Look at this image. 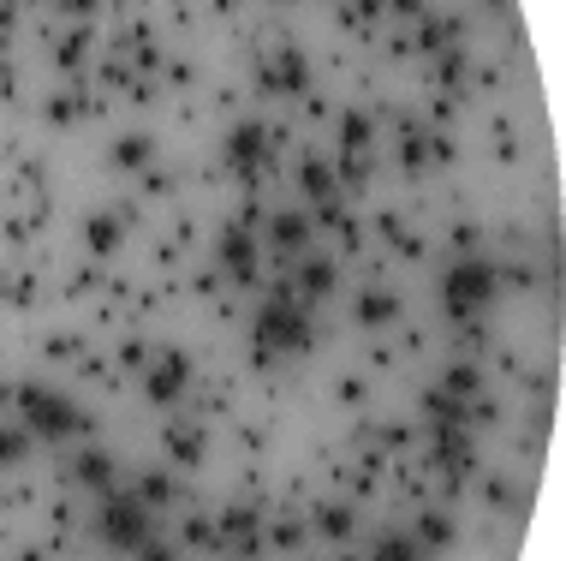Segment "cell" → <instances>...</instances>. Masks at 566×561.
Instances as JSON below:
<instances>
[{"mask_svg": "<svg viewBox=\"0 0 566 561\" xmlns=\"http://www.w3.org/2000/svg\"><path fill=\"white\" fill-rule=\"evenodd\" d=\"M24 412H30L36 430H72V424H78V412H72L60 394H43V389H24Z\"/></svg>", "mask_w": 566, "mask_h": 561, "instance_id": "6da1fadb", "label": "cell"}, {"mask_svg": "<svg viewBox=\"0 0 566 561\" xmlns=\"http://www.w3.org/2000/svg\"><path fill=\"white\" fill-rule=\"evenodd\" d=\"M483 287H489V269H459V275H453V305H465L471 293L483 299Z\"/></svg>", "mask_w": 566, "mask_h": 561, "instance_id": "7a4b0ae2", "label": "cell"}, {"mask_svg": "<svg viewBox=\"0 0 566 561\" xmlns=\"http://www.w3.org/2000/svg\"><path fill=\"white\" fill-rule=\"evenodd\" d=\"M263 323H269V341H304V329H298V317H281V311H269V317H263Z\"/></svg>", "mask_w": 566, "mask_h": 561, "instance_id": "3957f363", "label": "cell"}, {"mask_svg": "<svg viewBox=\"0 0 566 561\" xmlns=\"http://www.w3.org/2000/svg\"><path fill=\"white\" fill-rule=\"evenodd\" d=\"M0 460H24V436H13V430L0 436Z\"/></svg>", "mask_w": 566, "mask_h": 561, "instance_id": "277c9868", "label": "cell"}, {"mask_svg": "<svg viewBox=\"0 0 566 561\" xmlns=\"http://www.w3.org/2000/svg\"><path fill=\"white\" fill-rule=\"evenodd\" d=\"M376 561H411V549H406V544H399V537H388V544H382V549H376Z\"/></svg>", "mask_w": 566, "mask_h": 561, "instance_id": "5b68a950", "label": "cell"}]
</instances>
